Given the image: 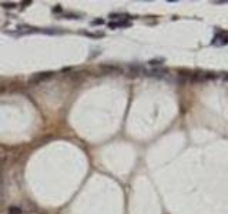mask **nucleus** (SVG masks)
I'll list each match as a JSON object with an SVG mask.
<instances>
[{"label": "nucleus", "mask_w": 228, "mask_h": 214, "mask_svg": "<svg viewBox=\"0 0 228 214\" xmlns=\"http://www.w3.org/2000/svg\"><path fill=\"white\" fill-rule=\"evenodd\" d=\"M53 71H40V73H34V74L29 79V84H40L42 81H46L50 77H53Z\"/></svg>", "instance_id": "1"}, {"label": "nucleus", "mask_w": 228, "mask_h": 214, "mask_svg": "<svg viewBox=\"0 0 228 214\" xmlns=\"http://www.w3.org/2000/svg\"><path fill=\"white\" fill-rule=\"evenodd\" d=\"M227 43H228V33L219 32L218 36L215 37L214 44H218V46H221V44H227Z\"/></svg>", "instance_id": "2"}, {"label": "nucleus", "mask_w": 228, "mask_h": 214, "mask_svg": "<svg viewBox=\"0 0 228 214\" xmlns=\"http://www.w3.org/2000/svg\"><path fill=\"white\" fill-rule=\"evenodd\" d=\"M127 26H130L128 22L126 20H121V22H116V23H108V27L110 29H116V27H127Z\"/></svg>", "instance_id": "3"}, {"label": "nucleus", "mask_w": 228, "mask_h": 214, "mask_svg": "<svg viewBox=\"0 0 228 214\" xmlns=\"http://www.w3.org/2000/svg\"><path fill=\"white\" fill-rule=\"evenodd\" d=\"M101 70L107 71V73H111V71H117V70H118V67H116V66H110V64H103L101 66Z\"/></svg>", "instance_id": "4"}, {"label": "nucleus", "mask_w": 228, "mask_h": 214, "mask_svg": "<svg viewBox=\"0 0 228 214\" xmlns=\"http://www.w3.org/2000/svg\"><path fill=\"white\" fill-rule=\"evenodd\" d=\"M9 213L10 214H22V210H20L19 207H10Z\"/></svg>", "instance_id": "5"}, {"label": "nucleus", "mask_w": 228, "mask_h": 214, "mask_svg": "<svg viewBox=\"0 0 228 214\" xmlns=\"http://www.w3.org/2000/svg\"><path fill=\"white\" fill-rule=\"evenodd\" d=\"M86 36H90V37H101L103 33H89V32H84Z\"/></svg>", "instance_id": "6"}, {"label": "nucleus", "mask_w": 228, "mask_h": 214, "mask_svg": "<svg viewBox=\"0 0 228 214\" xmlns=\"http://www.w3.org/2000/svg\"><path fill=\"white\" fill-rule=\"evenodd\" d=\"M2 6H3V7H6V9H13V7H16L17 5H16V3H3Z\"/></svg>", "instance_id": "7"}, {"label": "nucleus", "mask_w": 228, "mask_h": 214, "mask_svg": "<svg viewBox=\"0 0 228 214\" xmlns=\"http://www.w3.org/2000/svg\"><path fill=\"white\" fill-rule=\"evenodd\" d=\"M103 23H104V20L103 19H96V20L91 22V24H94V26H96V24H103Z\"/></svg>", "instance_id": "8"}, {"label": "nucleus", "mask_w": 228, "mask_h": 214, "mask_svg": "<svg viewBox=\"0 0 228 214\" xmlns=\"http://www.w3.org/2000/svg\"><path fill=\"white\" fill-rule=\"evenodd\" d=\"M161 61H163V60H151V61H150V64H151V66H155V64H161Z\"/></svg>", "instance_id": "9"}, {"label": "nucleus", "mask_w": 228, "mask_h": 214, "mask_svg": "<svg viewBox=\"0 0 228 214\" xmlns=\"http://www.w3.org/2000/svg\"><path fill=\"white\" fill-rule=\"evenodd\" d=\"M0 194H2V168H0Z\"/></svg>", "instance_id": "10"}, {"label": "nucleus", "mask_w": 228, "mask_h": 214, "mask_svg": "<svg viewBox=\"0 0 228 214\" xmlns=\"http://www.w3.org/2000/svg\"><path fill=\"white\" fill-rule=\"evenodd\" d=\"M0 91H2V90H0Z\"/></svg>", "instance_id": "11"}]
</instances>
